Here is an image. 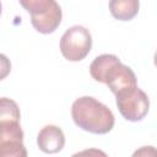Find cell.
Returning a JSON list of instances; mask_svg holds the SVG:
<instances>
[{
  "label": "cell",
  "mask_w": 157,
  "mask_h": 157,
  "mask_svg": "<svg viewBox=\"0 0 157 157\" xmlns=\"http://www.w3.org/2000/svg\"><path fill=\"white\" fill-rule=\"evenodd\" d=\"M20 4L31 15V23L43 34L53 33L60 25L63 12L54 0H20Z\"/></svg>",
  "instance_id": "obj_3"
},
{
  "label": "cell",
  "mask_w": 157,
  "mask_h": 157,
  "mask_svg": "<svg viewBox=\"0 0 157 157\" xmlns=\"http://www.w3.org/2000/svg\"><path fill=\"white\" fill-rule=\"evenodd\" d=\"M71 157H108V155L99 148H86L74 153Z\"/></svg>",
  "instance_id": "obj_11"
},
{
  "label": "cell",
  "mask_w": 157,
  "mask_h": 157,
  "mask_svg": "<svg viewBox=\"0 0 157 157\" xmlns=\"http://www.w3.org/2000/svg\"><path fill=\"white\" fill-rule=\"evenodd\" d=\"M90 74L96 81L105 83L115 96L137 87L134 71L113 54L97 56L90 65Z\"/></svg>",
  "instance_id": "obj_1"
},
{
  "label": "cell",
  "mask_w": 157,
  "mask_h": 157,
  "mask_svg": "<svg viewBox=\"0 0 157 157\" xmlns=\"http://www.w3.org/2000/svg\"><path fill=\"white\" fill-rule=\"evenodd\" d=\"M0 157H28L23 141L10 140L0 144Z\"/></svg>",
  "instance_id": "obj_10"
},
{
  "label": "cell",
  "mask_w": 157,
  "mask_h": 157,
  "mask_svg": "<svg viewBox=\"0 0 157 157\" xmlns=\"http://www.w3.org/2000/svg\"><path fill=\"white\" fill-rule=\"evenodd\" d=\"M115 99L120 114L129 121H140L148 113V97L139 87H134L115 96Z\"/></svg>",
  "instance_id": "obj_5"
},
{
  "label": "cell",
  "mask_w": 157,
  "mask_h": 157,
  "mask_svg": "<svg viewBox=\"0 0 157 157\" xmlns=\"http://www.w3.org/2000/svg\"><path fill=\"white\" fill-rule=\"evenodd\" d=\"M11 71V61L10 59L0 53V81L4 80Z\"/></svg>",
  "instance_id": "obj_12"
},
{
  "label": "cell",
  "mask_w": 157,
  "mask_h": 157,
  "mask_svg": "<svg viewBox=\"0 0 157 157\" xmlns=\"http://www.w3.org/2000/svg\"><path fill=\"white\" fill-rule=\"evenodd\" d=\"M0 15H1V2H0Z\"/></svg>",
  "instance_id": "obj_14"
},
{
  "label": "cell",
  "mask_w": 157,
  "mask_h": 157,
  "mask_svg": "<svg viewBox=\"0 0 157 157\" xmlns=\"http://www.w3.org/2000/svg\"><path fill=\"white\" fill-rule=\"evenodd\" d=\"M92 48V36L90 31L80 25H75L65 31L60 39V52L69 61L85 59Z\"/></svg>",
  "instance_id": "obj_4"
},
{
  "label": "cell",
  "mask_w": 157,
  "mask_h": 157,
  "mask_svg": "<svg viewBox=\"0 0 157 157\" xmlns=\"http://www.w3.org/2000/svg\"><path fill=\"white\" fill-rule=\"evenodd\" d=\"M71 117L78 128L98 135L109 132L115 123L112 110L90 96L80 97L72 103Z\"/></svg>",
  "instance_id": "obj_2"
},
{
  "label": "cell",
  "mask_w": 157,
  "mask_h": 157,
  "mask_svg": "<svg viewBox=\"0 0 157 157\" xmlns=\"http://www.w3.org/2000/svg\"><path fill=\"white\" fill-rule=\"evenodd\" d=\"M140 2L137 0H112L109 1V10L113 17L120 21H129L139 12Z\"/></svg>",
  "instance_id": "obj_7"
},
{
  "label": "cell",
  "mask_w": 157,
  "mask_h": 157,
  "mask_svg": "<svg viewBox=\"0 0 157 157\" xmlns=\"http://www.w3.org/2000/svg\"><path fill=\"white\" fill-rule=\"evenodd\" d=\"M37 145L45 153H56L65 145V135L56 125H45L37 136Z\"/></svg>",
  "instance_id": "obj_6"
},
{
  "label": "cell",
  "mask_w": 157,
  "mask_h": 157,
  "mask_svg": "<svg viewBox=\"0 0 157 157\" xmlns=\"http://www.w3.org/2000/svg\"><path fill=\"white\" fill-rule=\"evenodd\" d=\"M10 140L23 141V131L20 121H0V144Z\"/></svg>",
  "instance_id": "obj_8"
},
{
  "label": "cell",
  "mask_w": 157,
  "mask_h": 157,
  "mask_svg": "<svg viewBox=\"0 0 157 157\" xmlns=\"http://www.w3.org/2000/svg\"><path fill=\"white\" fill-rule=\"evenodd\" d=\"M131 157H157V152L153 146H142L137 148Z\"/></svg>",
  "instance_id": "obj_13"
},
{
  "label": "cell",
  "mask_w": 157,
  "mask_h": 157,
  "mask_svg": "<svg viewBox=\"0 0 157 157\" xmlns=\"http://www.w3.org/2000/svg\"><path fill=\"white\" fill-rule=\"evenodd\" d=\"M20 108L13 99L1 97L0 98V121H20Z\"/></svg>",
  "instance_id": "obj_9"
}]
</instances>
